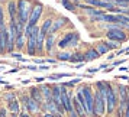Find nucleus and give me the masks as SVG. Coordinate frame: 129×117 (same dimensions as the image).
<instances>
[{"label":"nucleus","instance_id":"obj_1","mask_svg":"<svg viewBox=\"0 0 129 117\" xmlns=\"http://www.w3.org/2000/svg\"><path fill=\"white\" fill-rule=\"evenodd\" d=\"M105 100H106V113H109V114L115 113L119 100H117V94H116V91H115V88L112 87L110 82H106V95H105Z\"/></svg>","mask_w":129,"mask_h":117},{"label":"nucleus","instance_id":"obj_2","mask_svg":"<svg viewBox=\"0 0 129 117\" xmlns=\"http://www.w3.org/2000/svg\"><path fill=\"white\" fill-rule=\"evenodd\" d=\"M16 7H18V15H16V22H22L26 25L29 13L32 10V3L29 0H18L16 2Z\"/></svg>","mask_w":129,"mask_h":117},{"label":"nucleus","instance_id":"obj_3","mask_svg":"<svg viewBox=\"0 0 129 117\" xmlns=\"http://www.w3.org/2000/svg\"><path fill=\"white\" fill-rule=\"evenodd\" d=\"M94 103H93V110L96 117H102L106 113V100L105 95L100 93L99 90H96V93H93Z\"/></svg>","mask_w":129,"mask_h":117},{"label":"nucleus","instance_id":"obj_4","mask_svg":"<svg viewBox=\"0 0 129 117\" xmlns=\"http://www.w3.org/2000/svg\"><path fill=\"white\" fill-rule=\"evenodd\" d=\"M81 94L84 97V101H86V114L88 117H96L93 110V103H94V97H93V91L90 87H84L81 90Z\"/></svg>","mask_w":129,"mask_h":117},{"label":"nucleus","instance_id":"obj_5","mask_svg":"<svg viewBox=\"0 0 129 117\" xmlns=\"http://www.w3.org/2000/svg\"><path fill=\"white\" fill-rule=\"evenodd\" d=\"M38 32L39 29L36 28V25L34 26V29L30 30V33L26 38H28V41H26V51H28V55L30 56H34L36 53V36H38Z\"/></svg>","mask_w":129,"mask_h":117},{"label":"nucleus","instance_id":"obj_6","mask_svg":"<svg viewBox=\"0 0 129 117\" xmlns=\"http://www.w3.org/2000/svg\"><path fill=\"white\" fill-rule=\"evenodd\" d=\"M42 10H44V6H42L41 3H36L35 6H32V10H30V13H29V18H28L26 25H29V26H35V25L38 23L39 18H41Z\"/></svg>","mask_w":129,"mask_h":117},{"label":"nucleus","instance_id":"obj_7","mask_svg":"<svg viewBox=\"0 0 129 117\" xmlns=\"http://www.w3.org/2000/svg\"><path fill=\"white\" fill-rule=\"evenodd\" d=\"M106 36H107V39L115 41V42H119V43L128 39V35H126V33H125L122 29H119V28L109 29V30H107V33H106Z\"/></svg>","mask_w":129,"mask_h":117},{"label":"nucleus","instance_id":"obj_8","mask_svg":"<svg viewBox=\"0 0 129 117\" xmlns=\"http://www.w3.org/2000/svg\"><path fill=\"white\" fill-rule=\"evenodd\" d=\"M59 100H61V104H62V107H64L65 113H70V111L74 110V108H73V104H71L70 94H68V91H67V88H64V85L61 87V97H59Z\"/></svg>","mask_w":129,"mask_h":117},{"label":"nucleus","instance_id":"obj_9","mask_svg":"<svg viewBox=\"0 0 129 117\" xmlns=\"http://www.w3.org/2000/svg\"><path fill=\"white\" fill-rule=\"evenodd\" d=\"M22 103L25 105V110L29 111V113H38L39 111V103L35 101L34 98H30V97H28V95H23Z\"/></svg>","mask_w":129,"mask_h":117},{"label":"nucleus","instance_id":"obj_10","mask_svg":"<svg viewBox=\"0 0 129 117\" xmlns=\"http://www.w3.org/2000/svg\"><path fill=\"white\" fill-rule=\"evenodd\" d=\"M7 110L10 113H20V107H19V101L15 98V95H7Z\"/></svg>","mask_w":129,"mask_h":117},{"label":"nucleus","instance_id":"obj_11","mask_svg":"<svg viewBox=\"0 0 129 117\" xmlns=\"http://www.w3.org/2000/svg\"><path fill=\"white\" fill-rule=\"evenodd\" d=\"M88 6L93 7H105V9H110V7L115 6V3L112 2H107V0H86Z\"/></svg>","mask_w":129,"mask_h":117},{"label":"nucleus","instance_id":"obj_12","mask_svg":"<svg viewBox=\"0 0 129 117\" xmlns=\"http://www.w3.org/2000/svg\"><path fill=\"white\" fill-rule=\"evenodd\" d=\"M7 12H9V20H16L18 7H16V2L15 0H9L7 2Z\"/></svg>","mask_w":129,"mask_h":117},{"label":"nucleus","instance_id":"obj_13","mask_svg":"<svg viewBox=\"0 0 129 117\" xmlns=\"http://www.w3.org/2000/svg\"><path fill=\"white\" fill-rule=\"evenodd\" d=\"M44 43H45V35L39 30L38 36H36V52L39 53V55L44 52Z\"/></svg>","mask_w":129,"mask_h":117},{"label":"nucleus","instance_id":"obj_14","mask_svg":"<svg viewBox=\"0 0 129 117\" xmlns=\"http://www.w3.org/2000/svg\"><path fill=\"white\" fill-rule=\"evenodd\" d=\"M67 20H68L67 18H61V19H58L55 23L52 22V25H51V28H49V32H48V33H55L57 30H59L65 23H67Z\"/></svg>","mask_w":129,"mask_h":117},{"label":"nucleus","instance_id":"obj_15","mask_svg":"<svg viewBox=\"0 0 129 117\" xmlns=\"http://www.w3.org/2000/svg\"><path fill=\"white\" fill-rule=\"evenodd\" d=\"M99 56H100V53L96 51V48H90L84 53V61H94V59H97Z\"/></svg>","mask_w":129,"mask_h":117},{"label":"nucleus","instance_id":"obj_16","mask_svg":"<svg viewBox=\"0 0 129 117\" xmlns=\"http://www.w3.org/2000/svg\"><path fill=\"white\" fill-rule=\"evenodd\" d=\"M47 39H45V49H47L48 52H51V49H52L54 43H55V33H47Z\"/></svg>","mask_w":129,"mask_h":117},{"label":"nucleus","instance_id":"obj_17","mask_svg":"<svg viewBox=\"0 0 129 117\" xmlns=\"http://www.w3.org/2000/svg\"><path fill=\"white\" fill-rule=\"evenodd\" d=\"M30 98H34L35 101H38L39 104L42 103V93H41V90L39 88H36V87H32L30 88Z\"/></svg>","mask_w":129,"mask_h":117},{"label":"nucleus","instance_id":"obj_18","mask_svg":"<svg viewBox=\"0 0 129 117\" xmlns=\"http://www.w3.org/2000/svg\"><path fill=\"white\" fill-rule=\"evenodd\" d=\"M73 108H74V111H76V113H77L80 117H84V116H86V108H84V107H83V105L78 103V100H77V98L73 101Z\"/></svg>","mask_w":129,"mask_h":117},{"label":"nucleus","instance_id":"obj_19","mask_svg":"<svg viewBox=\"0 0 129 117\" xmlns=\"http://www.w3.org/2000/svg\"><path fill=\"white\" fill-rule=\"evenodd\" d=\"M15 48L22 51L25 48V35L23 33H18L16 35V39H15Z\"/></svg>","mask_w":129,"mask_h":117},{"label":"nucleus","instance_id":"obj_20","mask_svg":"<svg viewBox=\"0 0 129 117\" xmlns=\"http://www.w3.org/2000/svg\"><path fill=\"white\" fill-rule=\"evenodd\" d=\"M74 35H76V33H68L65 38H62V39L58 42V46H59V48H67V46H70V43H71V41H73Z\"/></svg>","mask_w":129,"mask_h":117},{"label":"nucleus","instance_id":"obj_21","mask_svg":"<svg viewBox=\"0 0 129 117\" xmlns=\"http://www.w3.org/2000/svg\"><path fill=\"white\" fill-rule=\"evenodd\" d=\"M41 93H42V95L45 97V103L52 101V95H51V87H48V85H44V87H41Z\"/></svg>","mask_w":129,"mask_h":117},{"label":"nucleus","instance_id":"obj_22","mask_svg":"<svg viewBox=\"0 0 129 117\" xmlns=\"http://www.w3.org/2000/svg\"><path fill=\"white\" fill-rule=\"evenodd\" d=\"M128 93H129L128 88L125 87V85H120V87H119V97H117V100H119V101H126Z\"/></svg>","mask_w":129,"mask_h":117},{"label":"nucleus","instance_id":"obj_23","mask_svg":"<svg viewBox=\"0 0 129 117\" xmlns=\"http://www.w3.org/2000/svg\"><path fill=\"white\" fill-rule=\"evenodd\" d=\"M6 52V42H5V28L0 29V55Z\"/></svg>","mask_w":129,"mask_h":117},{"label":"nucleus","instance_id":"obj_24","mask_svg":"<svg viewBox=\"0 0 129 117\" xmlns=\"http://www.w3.org/2000/svg\"><path fill=\"white\" fill-rule=\"evenodd\" d=\"M51 25H52V19H47L45 22H44V25L41 26V32L44 33V35H47L48 32H49V28H51Z\"/></svg>","mask_w":129,"mask_h":117},{"label":"nucleus","instance_id":"obj_25","mask_svg":"<svg viewBox=\"0 0 129 117\" xmlns=\"http://www.w3.org/2000/svg\"><path fill=\"white\" fill-rule=\"evenodd\" d=\"M70 61L71 62H81V61H84V53H80V52L71 53Z\"/></svg>","mask_w":129,"mask_h":117},{"label":"nucleus","instance_id":"obj_26","mask_svg":"<svg viewBox=\"0 0 129 117\" xmlns=\"http://www.w3.org/2000/svg\"><path fill=\"white\" fill-rule=\"evenodd\" d=\"M96 51H97V52H99L100 55H105V53H107V52H109V48L106 46V45L103 43V42H100L99 45L96 46Z\"/></svg>","mask_w":129,"mask_h":117},{"label":"nucleus","instance_id":"obj_27","mask_svg":"<svg viewBox=\"0 0 129 117\" xmlns=\"http://www.w3.org/2000/svg\"><path fill=\"white\" fill-rule=\"evenodd\" d=\"M103 43H105L106 46L109 48V51H110V49H117V48H119V42L110 41V39H107V41H105Z\"/></svg>","mask_w":129,"mask_h":117},{"label":"nucleus","instance_id":"obj_28","mask_svg":"<svg viewBox=\"0 0 129 117\" xmlns=\"http://www.w3.org/2000/svg\"><path fill=\"white\" fill-rule=\"evenodd\" d=\"M57 58H58L59 61H70L71 53L70 52H59L58 55H57Z\"/></svg>","mask_w":129,"mask_h":117},{"label":"nucleus","instance_id":"obj_29","mask_svg":"<svg viewBox=\"0 0 129 117\" xmlns=\"http://www.w3.org/2000/svg\"><path fill=\"white\" fill-rule=\"evenodd\" d=\"M6 28V22H5V12H3V7L0 5V29Z\"/></svg>","mask_w":129,"mask_h":117},{"label":"nucleus","instance_id":"obj_30","mask_svg":"<svg viewBox=\"0 0 129 117\" xmlns=\"http://www.w3.org/2000/svg\"><path fill=\"white\" fill-rule=\"evenodd\" d=\"M62 6H64L67 10H71V12H73V10H74V7H76L70 0H62Z\"/></svg>","mask_w":129,"mask_h":117},{"label":"nucleus","instance_id":"obj_31","mask_svg":"<svg viewBox=\"0 0 129 117\" xmlns=\"http://www.w3.org/2000/svg\"><path fill=\"white\" fill-rule=\"evenodd\" d=\"M62 77H70V74H54V75H49L48 78H49V80H59V78H62Z\"/></svg>","mask_w":129,"mask_h":117},{"label":"nucleus","instance_id":"obj_32","mask_svg":"<svg viewBox=\"0 0 129 117\" xmlns=\"http://www.w3.org/2000/svg\"><path fill=\"white\" fill-rule=\"evenodd\" d=\"M10 56H13L15 59H18V61H25L23 58H22V55H19V53H16V52H10Z\"/></svg>","mask_w":129,"mask_h":117},{"label":"nucleus","instance_id":"obj_33","mask_svg":"<svg viewBox=\"0 0 129 117\" xmlns=\"http://www.w3.org/2000/svg\"><path fill=\"white\" fill-rule=\"evenodd\" d=\"M0 117H7V110L6 108H0Z\"/></svg>","mask_w":129,"mask_h":117},{"label":"nucleus","instance_id":"obj_34","mask_svg":"<svg viewBox=\"0 0 129 117\" xmlns=\"http://www.w3.org/2000/svg\"><path fill=\"white\" fill-rule=\"evenodd\" d=\"M18 116H19V117H30L29 114H28V113H26V111H23V113H19Z\"/></svg>","mask_w":129,"mask_h":117},{"label":"nucleus","instance_id":"obj_35","mask_svg":"<svg viewBox=\"0 0 129 117\" xmlns=\"http://www.w3.org/2000/svg\"><path fill=\"white\" fill-rule=\"evenodd\" d=\"M99 70H107V65H106V64H102V65L99 67Z\"/></svg>","mask_w":129,"mask_h":117},{"label":"nucleus","instance_id":"obj_36","mask_svg":"<svg viewBox=\"0 0 129 117\" xmlns=\"http://www.w3.org/2000/svg\"><path fill=\"white\" fill-rule=\"evenodd\" d=\"M48 68H49L48 65H42V67H39V70H48Z\"/></svg>","mask_w":129,"mask_h":117},{"label":"nucleus","instance_id":"obj_37","mask_svg":"<svg viewBox=\"0 0 129 117\" xmlns=\"http://www.w3.org/2000/svg\"><path fill=\"white\" fill-rule=\"evenodd\" d=\"M122 62H125V61H116V62H115V64H113V65H120V64H122Z\"/></svg>","mask_w":129,"mask_h":117},{"label":"nucleus","instance_id":"obj_38","mask_svg":"<svg viewBox=\"0 0 129 117\" xmlns=\"http://www.w3.org/2000/svg\"><path fill=\"white\" fill-rule=\"evenodd\" d=\"M44 117H54V114H52V113H48V114H45Z\"/></svg>","mask_w":129,"mask_h":117}]
</instances>
